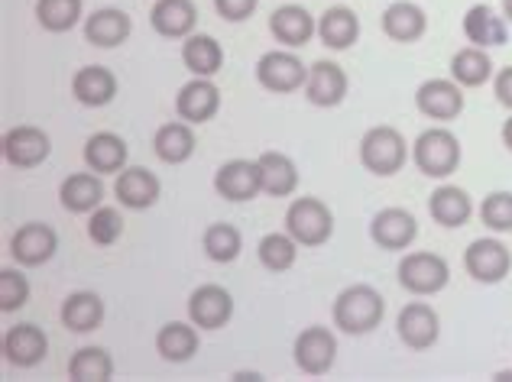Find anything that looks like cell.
<instances>
[{
    "label": "cell",
    "mask_w": 512,
    "mask_h": 382,
    "mask_svg": "<svg viewBox=\"0 0 512 382\" xmlns=\"http://www.w3.org/2000/svg\"><path fill=\"white\" fill-rule=\"evenodd\" d=\"M201 247H205L208 259H214V263H234L240 250H244V237H240L234 224H211L205 237H201Z\"/></svg>",
    "instance_id": "39"
},
{
    "label": "cell",
    "mask_w": 512,
    "mask_h": 382,
    "mask_svg": "<svg viewBox=\"0 0 512 382\" xmlns=\"http://www.w3.org/2000/svg\"><path fill=\"white\" fill-rule=\"evenodd\" d=\"M286 230L299 247H321L334 234V214L321 198H295L286 211Z\"/></svg>",
    "instance_id": "4"
},
{
    "label": "cell",
    "mask_w": 512,
    "mask_h": 382,
    "mask_svg": "<svg viewBox=\"0 0 512 382\" xmlns=\"http://www.w3.org/2000/svg\"><path fill=\"white\" fill-rule=\"evenodd\" d=\"M72 94L85 107H104L117 98V75L104 65H85L72 75Z\"/></svg>",
    "instance_id": "23"
},
{
    "label": "cell",
    "mask_w": 512,
    "mask_h": 382,
    "mask_svg": "<svg viewBox=\"0 0 512 382\" xmlns=\"http://www.w3.org/2000/svg\"><path fill=\"white\" fill-rule=\"evenodd\" d=\"M493 94H496V101L512 111V65H506V68H500V72H496V78H493Z\"/></svg>",
    "instance_id": "44"
},
{
    "label": "cell",
    "mask_w": 512,
    "mask_h": 382,
    "mask_svg": "<svg viewBox=\"0 0 512 382\" xmlns=\"http://www.w3.org/2000/svg\"><path fill=\"white\" fill-rule=\"evenodd\" d=\"M59 201L72 214H91L104 201V182L98 172H75L59 185Z\"/></svg>",
    "instance_id": "27"
},
{
    "label": "cell",
    "mask_w": 512,
    "mask_h": 382,
    "mask_svg": "<svg viewBox=\"0 0 512 382\" xmlns=\"http://www.w3.org/2000/svg\"><path fill=\"white\" fill-rule=\"evenodd\" d=\"M234 318V298L224 285H198V289L188 295V321L201 331H221V327Z\"/></svg>",
    "instance_id": "10"
},
{
    "label": "cell",
    "mask_w": 512,
    "mask_h": 382,
    "mask_svg": "<svg viewBox=\"0 0 512 382\" xmlns=\"http://www.w3.org/2000/svg\"><path fill=\"white\" fill-rule=\"evenodd\" d=\"M130 33H133V20L117 7H101L85 20V39L98 49H114L120 43H127Z\"/></svg>",
    "instance_id": "25"
},
{
    "label": "cell",
    "mask_w": 512,
    "mask_h": 382,
    "mask_svg": "<svg viewBox=\"0 0 512 382\" xmlns=\"http://www.w3.org/2000/svg\"><path fill=\"white\" fill-rule=\"evenodd\" d=\"M318 39L321 46L334 52L350 49L360 39V17L350 7H331L318 17Z\"/></svg>",
    "instance_id": "28"
},
{
    "label": "cell",
    "mask_w": 512,
    "mask_h": 382,
    "mask_svg": "<svg viewBox=\"0 0 512 382\" xmlns=\"http://www.w3.org/2000/svg\"><path fill=\"white\" fill-rule=\"evenodd\" d=\"M159 191H163V185H159V179L143 166H130L124 172H117V182H114V195L117 201L124 204V208L130 211H146L153 208V204L159 201Z\"/></svg>",
    "instance_id": "20"
},
{
    "label": "cell",
    "mask_w": 512,
    "mask_h": 382,
    "mask_svg": "<svg viewBox=\"0 0 512 382\" xmlns=\"http://www.w3.org/2000/svg\"><path fill=\"white\" fill-rule=\"evenodd\" d=\"M114 376V360L104 347H82L69 360L72 382H107Z\"/></svg>",
    "instance_id": "36"
},
{
    "label": "cell",
    "mask_w": 512,
    "mask_h": 382,
    "mask_svg": "<svg viewBox=\"0 0 512 382\" xmlns=\"http://www.w3.org/2000/svg\"><path fill=\"white\" fill-rule=\"evenodd\" d=\"M256 81L273 94H292V91L305 88L308 68L302 65V59L295 56L292 49H273L256 62Z\"/></svg>",
    "instance_id": "6"
},
{
    "label": "cell",
    "mask_w": 512,
    "mask_h": 382,
    "mask_svg": "<svg viewBox=\"0 0 512 382\" xmlns=\"http://www.w3.org/2000/svg\"><path fill=\"white\" fill-rule=\"evenodd\" d=\"M409 159V143L396 127H370L360 140V166L380 175V179H389L396 175Z\"/></svg>",
    "instance_id": "3"
},
{
    "label": "cell",
    "mask_w": 512,
    "mask_h": 382,
    "mask_svg": "<svg viewBox=\"0 0 512 382\" xmlns=\"http://www.w3.org/2000/svg\"><path fill=\"white\" fill-rule=\"evenodd\" d=\"M415 107L419 114L428 120H438V124H448V120L461 117L464 111V91L454 78H428L415 91Z\"/></svg>",
    "instance_id": "9"
},
{
    "label": "cell",
    "mask_w": 512,
    "mask_h": 382,
    "mask_svg": "<svg viewBox=\"0 0 512 382\" xmlns=\"http://www.w3.org/2000/svg\"><path fill=\"white\" fill-rule=\"evenodd\" d=\"M256 162H260V182L269 198L295 195V188H299V169H295V162L286 153L269 149V153H263Z\"/></svg>",
    "instance_id": "32"
},
{
    "label": "cell",
    "mask_w": 512,
    "mask_h": 382,
    "mask_svg": "<svg viewBox=\"0 0 512 382\" xmlns=\"http://www.w3.org/2000/svg\"><path fill=\"white\" fill-rule=\"evenodd\" d=\"M295 366L305 373V376H325L331 373L334 360H338V337H334L328 327L312 324L295 337Z\"/></svg>",
    "instance_id": "8"
},
{
    "label": "cell",
    "mask_w": 512,
    "mask_h": 382,
    "mask_svg": "<svg viewBox=\"0 0 512 382\" xmlns=\"http://www.w3.org/2000/svg\"><path fill=\"white\" fill-rule=\"evenodd\" d=\"M383 33L393 39V43H419L428 33V17L419 4L412 0H396L383 10Z\"/></svg>",
    "instance_id": "22"
},
{
    "label": "cell",
    "mask_w": 512,
    "mask_h": 382,
    "mask_svg": "<svg viewBox=\"0 0 512 382\" xmlns=\"http://www.w3.org/2000/svg\"><path fill=\"white\" fill-rule=\"evenodd\" d=\"M59 318H62V324L69 327L72 334H91V331H98L101 321H104V302H101V295L98 292H72L62 302Z\"/></svg>",
    "instance_id": "30"
},
{
    "label": "cell",
    "mask_w": 512,
    "mask_h": 382,
    "mask_svg": "<svg viewBox=\"0 0 512 382\" xmlns=\"http://www.w3.org/2000/svg\"><path fill=\"white\" fill-rule=\"evenodd\" d=\"M503 17L506 23H512V0H503Z\"/></svg>",
    "instance_id": "48"
},
{
    "label": "cell",
    "mask_w": 512,
    "mask_h": 382,
    "mask_svg": "<svg viewBox=\"0 0 512 382\" xmlns=\"http://www.w3.org/2000/svg\"><path fill=\"white\" fill-rule=\"evenodd\" d=\"M269 33L286 49H302L312 43V36L318 33V20L299 4H282L273 10V17H269Z\"/></svg>",
    "instance_id": "18"
},
{
    "label": "cell",
    "mask_w": 512,
    "mask_h": 382,
    "mask_svg": "<svg viewBox=\"0 0 512 382\" xmlns=\"http://www.w3.org/2000/svg\"><path fill=\"white\" fill-rule=\"evenodd\" d=\"M88 237L91 243H98V247H114V243L124 237V214L117 208H101L91 211V221H88Z\"/></svg>",
    "instance_id": "40"
},
{
    "label": "cell",
    "mask_w": 512,
    "mask_h": 382,
    "mask_svg": "<svg viewBox=\"0 0 512 382\" xmlns=\"http://www.w3.org/2000/svg\"><path fill=\"white\" fill-rule=\"evenodd\" d=\"M56 250H59L56 230L39 221L17 227V234L10 237V256L17 259L20 266H43L56 256Z\"/></svg>",
    "instance_id": "16"
},
{
    "label": "cell",
    "mask_w": 512,
    "mask_h": 382,
    "mask_svg": "<svg viewBox=\"0 0 512 382\" xmlns=\"http://www.w3.org/2000/svg\"><path fill=\"white\" fill-rule=\"evenodd\" d=\"M182 62L195 78H214L224 68V49L208 33H192L182 43Z\"/></svg>",
    "instance_id": "29"
},
{
    "label": "cell",
    "mask_w": 512,
    "mask_h": 382,
    "mask_svg": "<svg viewBox=\"0 0 512 382\" xmlns=\"http://www.w3.org/2000/svg\"><path fill=\"white\" fill-rule=\"evenodd\" d=\"M52 153V143H49V133L39 130L33 124H23V127H13L4 133V159L10 162L13 169H36L43 166Z\"/></svg>",
    "instance_id": "12"
},
{
    "label": "cell",
    "mask_w": 512,
    "mask_h": 382,
    "mask_svg": "<svg viewBox=\"0 0 512 382\" xmlns=\"http://www.w3.org/2000/svg\"><path fill=\"white\" fill-rule=\"evenodd\" d=\"M46 353H49V337L43 327H36V324L7 327V334H4L7 363L20 366V370H33V366L46 360Z\"/></svg>",
    "instance_id": "17"
},
{
    "label": "cell",
    "mask_w": 512,
    "mask_h": 382,
    "mask_svg": "<svg viewBox=\"0 0 512 382\" xmlns=\"http://www.w3.org/2000/svg\"><path fill=\"white\" fill-rule=\"evenodd\" d=\"M428 214H431V221H435V224L454 230V227H464L470 221V214H474V201H470V195L464 188L441 185V188L431 191Z\"/></svg>",
    "instance_id": "26"
},
{
    "label": "cell",
    "mask_w": 512,
    "mask_h": 382,
    "mask_svg": "<svg viewBox=\"0 0 512 382\" xmlns=\"http://www.w3.org/2000/svg\"><path fill=\"white\" fill-rule=\"evenodd\" d=\"M153 149L156 156L166 162V166H182L195 156V133L192 124H163L153 136Z\"/></svg>",
    "instance_id": "34"
},
{
    "label": "cell",
    "mask_w": 512,
    "mask_h": 382,
    "mask_svg": "<svg viewBox=\"0 0 512 382\" xmlns=\"http://www.w3.org/2000/svg\"><path fill=\"white\" fill-rule=\"evenodd\" d=\"M480 221L493 234H512V191H490L480 204Z\"/></svg>",
    "instance_id": "41"
},
{
    "label": "cell",
    "mask_w": 512,
    "mask_h": 382,
    "mask_svg": "<svg viewBox=\"0 0 512 382\" xmlns=\"http://www.w3.org/2000/svg\"><path fill=\"white\" fill-rule=\"evenodd\" d=\"M451 78L461 88L487 85V81L493 78V59L487 56V49H480V46L457 49L451 56Z\"/></svg>",
    "instance_id": "35"
},
{
    "label": "cell",
    "mask_w": 512,
    "mask_h": 382,
    "mask_svg": "<svg viewBox=\"0 0 512 382\" xmlns=\"http://www.w3.org/2000/svg\"><path fill=\"white\" fill-rule=\"evenodd\" d=\"M127 143L120 140L117 133H94L91 140L85 143V166L98 175H114L124 172L127 166Z\"/></svg>",
    "instance_id": "31"
},
{
    "label": "cell",
    "mask_w": 512,
    "mask_h": 382,
    "mask_svg": "<svg viewBox=\"0 0 512 382\" xmlns=\"http://www.w3.org/2000/svg\"><path fill=\"white\" fill-rule=\"evenodd\" d=\"M256 256H260L263 269L269 272H289L299 259V243L292 240V234H266L256 247Z\"/></svg>",
    "instance_id": "38"
},
{
    "label": "cell",
    "mask_w": 512,
    "mask_h": 382,
    "mask_svg": "<svg viewBox=\"0 0 512 382\" xmlns=\"http://www.w3.org/2000/svg\"><path fill=\"white\" fill-rule=\"evenodd\" d=\"M370 237L380 250H389V253L409 250L415 237H419V221H415L406 208H383L380 214H373Z\"/></svg>",
    "instance_id": "13"
},
{
    "label": "cell",
    "mask_w": 512,
    "mask_h": 382,
    "mask_svg": "<svg viewBox=\"0 0 512 382\" xmlns=\"http://www.w3.org/2000/svg\"><path fill=\"white\" fill-rule=\"evenodd\" d=\"M198 331L201 327L185 321H169L156 334V353L166 363H188L198 353Z\"/></svg>",
    "instance_id": "33"
},
{
    "label": "cell",
    "mask_w": 512,
    "mask_h": 382,
    "mask_svg": "<svg viewBox=\"0 0 512 382\" xmlns=\"http://www.w3.org/2000/svg\"><path fill=\"white\" fill-rule=\"evenodd\" d=\"M36 20L46 33H69L82 20V0H36Z\"/></svg>",
    "instance_id": "37"
},
{
    "label": "cell",
    "mask_w": 512,
    "mask_h": 382,
    "mask_svg": "<svg viewBox=\"0 0 512 382\" xmlns=\"http://www.w3.org/2000/svg\"><path fill=\"white\" fill-rule=\"evenodd\" d=\"M464 36L470 46H480V49L503 46L509 39V23L490 4H474L464 13Z\"/></svg>",
    "instance_id": "24"
},
{
    "label": "cell",
    "mask_w": 512,
    "mask_h": 382,
    "mask_svg": "<svg viewBox=\"0 0 512 382\" xmlns=\"http://www.w3.org/2000/svg\"><path fill=\"white\" fill-rule=\"evenodd\" d=\"M256 4H260V0H214V10H218V17L227 23H244L253 17Z\"/></svg>",
    "instance_id": "43"
},
{
    "label": "cell",
    "mask_w": 512,
    "mask_h": 382,
    "mask_svg": "<svg viewBox=\"0 0 512 382\" xmlns=\"http://www.w3.org/2000/svg\"><path fill=\"white\" fill-rule=\"evenodd\" d=\"M503 146H506L509 153H512V117H509L506 124H503Z\"/></svg>",
    "instance_id": "45"
},
{
    "label": "cell",
    "mask_w": 512,
    "mask_h": 382,
    "mask_svg": "<svg viewBox=\"0 0 512 382\" xmlns=\"http://www.w3.org/2000/svg\"><path fill=\"white\" fill-rule=\"evenodd\" d=\"M493 382H512V370H503V373H496Z\"/></svg>",
    "instance_id": "47"
},
{
    "label": "cell",
    "mask_w": 512,
    "mask_h": 382,
    "mask_svg": "<svg viewBox=\"0 0 512 382\" xmlns=\"http://www.w3.org/2000/svg\"><path fill=\"white\" fill-rule=\"evenodd\" d=\"M412 162L428 179H448L461 166V140L448 127H431L412 143Z\"/></svg>",
    "instance_id": "2"
},
{
    "label": "cell",
    "mask_w": 512,
    "mask_h": 382,
    "mask_svg": "<svg viewBox=\"0 0 512 382\" xmlns=\"http://www.w3.org/2000/svg\"><path fill=\"white\" fill-rule=\"evenodd\" d=\"M26 302H30V282H26L23 272L0 269V311L10 315V311H20Z\"/></svg>",
    "instance_id": "42"
},
{
    "label": "cell",
    "mask_w": 512,
    "mask_h": 382,
    "mask_svg": "<svg viewBox=\"0 0 512 382\" xmlns=\"http://www.w3.org/2000/svg\"><path fill=\"white\" fill-rule=\"evenodd\" d=\"M218 111H221V91L211 78H192L175 94V114L192 127L208 124Z\"/></svg>",
    "instance_id": "14"
},
{
    "label": "cell",
    "mask_w": 512,
    "mask_h": 382,
    "mask_svg": "<svg viewBox=\"0 0 512 382\" xmlns=\"http://www.w3.org/2000/svg\"><path fill=\"white\" fill-rule=\"evenodd\" d=\"M383 315H386V302L373 285H350V289H344L334 298V308H331L334 327H341L344 334H354V337L376 331Z\"/></svg>",
    "instance_id": "1"
},
{
    "label": "cell",
    "mask_w": 512,
    "mask_h": 382,
    "mask_svg": "<svg viewBox=\"0 0 512 382\" xmlns=\"http://www.w3.org/2000/svg\"><path fill=\"white\" fill-rule=\"evenodd\" d=\"M150 26L166 39H188L198 26L195 0H156L150 10Z\"/></svg>",
    "instance_id": "21"
},
{
    "label": "cell",
    "mask_w": 512,
    "mask_h": 382,
    "mask_svg": "<svg viewBox=\"0 0 512 382\" xmlns=\"http://www.w3.org/2000/svg\"><path fill=\"white\" fill-rule=\"evenodd\" d=\"M214 191L224 198V201H253L256 195L263 191L260 182V162H250V159H231L214 172Z\"/></svg>",
    "instance_id": "15"
},
{
    "label": "cell",
    "mask_w": 512,
    "mask_h": 382,
    "mask_svg": "<svg viewBox=\"0 0 512 382\" xmlns=\"http://www.w3.org/2000/svg\"><path fill=\"white\" fill-rule=\"evenodd\" d=\"M464 269L467 276L474 282H483V285H496L509 276L512 269V253L503 240L496 237H480L474 240L470 247L464 250Z\"/></svg>",
    "instance_id": "7"
},
{
    "label": "cell",
    "mask_w": 512,
    "mask_h": 382,
    "mask_svg": "<svg viewBox=\"0 0 512 382\" xmlns=\"http://www.w3.org/2000/svg\"><path fill=\"white\" fill-rule=\"evenodd\" d=\"M396 334L409 350H428L441 337V318L438 311L425 302H409L396 318Z\"/></svg>",
    "instance_id": "11"
},
{
    "label": "cell",
    "mask_w": 512,
    "mask_h": 382,
    "mask_svg": "<svg viewBox=\"0 0 512 382\" xmlns=\"http://www.w3.org/2000/svg\"><path fill=\"white\" fill-rule=\"evenodd\" d=\"M234 379H237V382H260L263 376H260V373H234Z\"/></svg>",
    "instance_id": "46"
},
{
    "label": "cell",
    "mask_w": 512,
    "mask_h": 382,
    "mask_svg": "<svg viewBox=\"0 0 512 382\" xmlns=\"http://www.w3.org/2000/svg\"><path fill=\"white\" fill-rule=\"evenodd\" d=\"M305 98L315 107H338L347 98V72L338 62H328V59L308 65Z\"/></svg>",
    "instance_id": "19"
},
{
    "label": "cell",
    "mask_w": 512,
    "mask_h": 382,
    "mask_svg": "<svg viewBox=\"0 0 512 382\" xmlns=\"http://www.w3.org/2000/svg\"><path fill=\"white\" fill-rule=\"evenodd\" d=\"M396 272L399 285L412 295H438L451 282V269L438 253H406Z\"/></svg>",
    "instance_id": "5"
}]
</instances>
